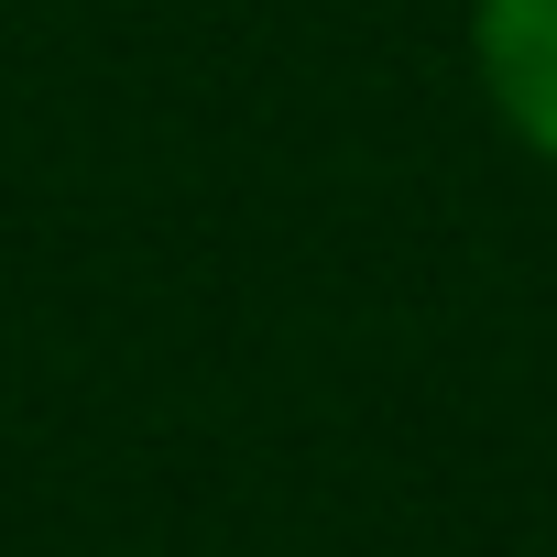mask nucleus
Here are the masks:
<instances>
[{
    "label": "nucleus",
    "instance_id": "nucleus-1",
    "mask_svg": "<svg viewBox=\"0 0 557 557\" xmlns=\"http://www.w3.org/2000/svg\"><path fill=\"white\" fill-rule=\"evenodd\" d=\"M470 77L492 121L557 164V0H470Z\"/></svg>",
    "mask_w": 557,
    "mask_h": 557
}]
</instances>
